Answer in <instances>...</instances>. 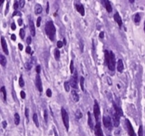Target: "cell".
<instances>
[{"mask_svg": "<svg viewBox=\"0 0 145 136\" xmlns=\"http://www.w3.org/2000/svg\"><path fill=\"white\" fill-rule=\"evenodd\" d=\"M19 85L21 87H23L24 85H25V82H24V79H23L22 76H20L19 77Z\"/></svg>", "mask_w": 145, "mask_h": 136, "instance_id": "cell-32", "label": "cell"}, {"mask_svg": "<svg viewBox=\"0 0 145 136\" xmlns=\"http://www.w3.org/2000/svg\"><path fill=\"white\" fill-rule=\"evenodd\" d=\"M125 125H126V129H127V132H128V134L130 136H137V134L135 133V132H134L133 130V127H132V125H131V122L128 120V119H126L125 120Z\"/></svg>", "mask_w": 145, "mask_h": 136, "instance_id": "cell-7", "label": "cell"}, {"mask_svg": "<svg viewBox=\"0 0 145 136\" xmlns=\"http://www.w3.org/2000/svg\"><path fill=\"white\" fill-rule=\"evenodd\" d=\"M20 96H21V98L22 99H25L26 98V93H25L24 91H21V93H20Z\"/></svg>", "mask_w": 145, "mask_h": 136, "instance_id": "cell-40", "label": "cell"}, {"mask_svg": "<svg viewBox=\"0 0 145 136\" xmlns=\"http://www.w3.org/2000/svg\"><path fill=\"white\" fill-rule=\"evenodd\" d=\"M4 1L5 0H1V4H3V3H4Z\"/></svg>", "mask_w": 145, "mask_h": 136, "instance_id": "cell-56", "label": "cell"}, {"mask_svg": "<svg viewBox=\"0 0 145 136\" xmlns=\"http://www.w3.org/2000/svg\"><path fill=\"white\" fill-rule=\"evenodd\" d=\"M144 32H145V22H144Z\"/></svg>", "mask_w": 145, "mask_h": 136, "instance_id": "cell-57", "label": "cell"}, {"mask_svg": "<svg viewBox=\"0 0 145 136\" xmlns=\"http://www.w3.org/2000/svg\"><path fill=\"white\" fill-rule=\"evenodd\" d=\"M1 93H2V95H3V99L6 102L7 101V91H6V87L5 86L1 87Z\"/></svg>", "mask_w": 145, "mask_h": 136, "instance_id": "cell-23", "label": "cell"}, {"mask_svg": "<svg viewBox=\"0 0 145 136\" xmlns=\"http://www.w3.org/2000/svg\"><path fill=\"white\" fill-rule=\"evenodd\" d=\"M138 136H143V127L141 125L139 127V131H138Z\"/></svg>", "mask_w": 145, "mask_h": 136, "instance_id": "cell-30", "label": "cell"}, {"mask_svg": "<svg viewBox=\"0 0 145 136\" xmlns=\"http://www.w3.org/2000/svg\"><path fill=\"white\" fill-rule=\"evenodd\" d=\"M35 85H36V88L38 89L39 92H42V91H43L42 80H41V77H40V75H39V74H36V76H35Z\"/></svg>", "mask_w": 145, "mask_h": 136, "instance_id": "cell-9", "label": "cell"}, {"mask_svg": "<svg viewBox=\"0 0 145 136\" xmlns=\"http://www.w3.org/2000/svg\"><path fill=\"white\" fill-rule=\"evenodd\" d=\"M26 54H30V53H31V47H30V46H27V47H26Z\"/></svg>", "mask_w": 145, "mask_h": 136, "instance_id": "cell-43", "label": "cell"}, {"mask_svg": "<svg viewBox=\"0 0 145 136\" xmlns=\"http://www.w3.org/2000/svg\"><path fill=\"white\" fill-rule=\"evenodd\" d=\"M95 134L96 136H104V132H103V130L101 128V122H96V125H95Z\"/></svg>", "mask_w": 145, "mask_h": 136, "instance_id": "cell-10", "label": "cell"}, {"mask_svg": "<svg viewBox=\"0 0 145 136\" xmlns=\"http://www.w3.org/2000/svg\"><path fill=\"white\" fill-rule=\"evenodd\" d=\"M113 18H114L115 22L118 24V26H119L120 27L123 26V20H122V17L120 16V15L118 14V13H115V14H114V15H113Z\"/></svg>", "mask_w": 145, "mask_h": 136, "instance_id": "cell-13", "label": "cell"}, {"mask_svg": "<svg viewBox=\"0 0 145 136\" xmlns=\"http://www.w3.org/2000/svg\"><path fill=\"white\" fill-rule=\"evenodd\" d=\"M123 61L122 59H119L118 62H117V70H118V72L119 73H122L123 71Z\"/></svg>", "mask_w": 145, "mask_h": 136, "instance_id": "cell-14", "label": "cell"}, {"mask_svg": "<svg viewBox=\"0 0 145 136\" xmlns=\"http://www.w3.org/2000/svg\"><path fill=\"white\" fill-rule=\"evenodd\" d=\"M29 1H30V0H29Z\"/></svg>", "mask_w": 145, "mask_h": 136, "instance_id": "cell-58", "label": "cell"}, {"mask_svg": "<svg viewBox=\"0 0 145 136\" xmlns=\"http://www.w3.org/2000/svg\"><path fill=\"white\" fill-rule=\"evenodd\" d=\"M61 115H62V119H63V122L64 127L66 129L67 131L69 130V116H68V113L67 111L64 108H62L61 109Z\"/></svg>", "mask_w": 145, "mask_h": 136, "instance_id": "cell-3", "label": "cell"}, {"mask_svg": "<svg viewBox=\"0 0 145 136\" xmlns=\"http://www.w3.org/2000/svg\"><path fill=\"white\" fill-rule=\"evenodd\" d=\"M1 45H2V49L4 51V53L6 54H8L9 52H8V48H7V44L5 40L4 37H1Z\"/></svg>", "mask_w": 145, "mask_h": 136, "instance_id": "cell-12", "label": "cell"}, {"mask_svg": "<svg viewBox=\"0 0 145 136\" xmlns=\"http://www.w3.org/2000/svg\"><path fill=\"white\" fill-rule=\"evenodd\" d=\"M82 117H83L82 112H81L80 110H77V111H76V113H75V118H76L77 120H80Z\"/></svg>", "mask_w": 145, "mask_h": 136, "instance_id": "cell-26", "label": "cell"}, {"mask_svg": "<svg viewBox=\"0 0 145 136\" xmlns=\"http://www.w3.org/2000/svg\"><path fill=\"white\" fill-rule=\"evenodd\" d=\"M70 71L72 74L75 73V66H74V61L73 60L71 61V63H70Z\"/></svg>", "mask_w": 145, "mask_h": 136, "instance_id": "cell-31", "label": "cell"}, {"mask_svg": "<svg viewBox=\"0 0 145 136\" xmlns=\"http://www.w3.org/2000/svg\"><path fill=\"white\" fill-rule=\"evenodd\" d=\"M11 39L13 40V41H15V39H16V37H15V34H12V35H11Z\"/></svg>", "mask_w": 145, "mask_h": 136, "instance_id": "cell-49", "label": "cell"}, {"mask_svg": "<svg viewBox=\"0 0 145 136\" xmlns=\"http://www.w3.org/2000/svg\"><path fill=\"white\" fill-rule=\"evenodd\" d=\"M25 113H26V120H27V121H29V109H28V108H26Z\"/></svg>", "mask_w": 145, "mask_h": 136, "instance_id": "cell-34", "label": "cell"}, {"mask_svg": "<svg viewBox=\"0 0 145 136\" xmlns=\"http://www.w3.org/2000/svg\"><path fill=\"white\" fill-rule=\"evenodd\" d=\"M104 55H105V63L107 64V67L109 68V70H111L112 72H113L115 70V64H116L114 54L112 53V51L105 50Z\"/></svg>", "mask_w": 145, "mask_h": 136, "instance_id": "cell-1", "label": "cell"}, {"mask_svg": "<svg viewBox=\"0 0 145 136\" xmlns=\"http://www.w3.org/2000/svg\"><path fill=\"white\" fill-rule=\"evenodd\" d=\"M8 7H9V6H8V4H7V8H6V14H7V13L8 12Z\"/></svg>", "mask_w": 145, "mask_h": 136, "instance_id": "cell-54", "label": "cell"}, {"mask_svg": "<svg viewBox=\"0 0 145 136\" xmlns=\"http://www.w3.org/2000/svg\"><path fill=\"white\" fill-rule=\"evenodd\" d=\"M14 120H15V124L18 125L19 122H20V116H19V114L17 113H15V115H14Z\"/></svg>", "mask_w": 145, "mask_h": 136, "instance_id": "cell-22", "label": "cell"}, {"mask_svg": "<svg viewBox=\"0 0 145 136\" xmlns=\"http://www.w3.org/2000/svg\"><path fill=\"white\" fill-rule=\"evenodd\" d=\"M88 125L91 129H94V125H93V119H92V115L91 113H88Z\"/></svg>", "mask_w": 145, "mask_h": 136, "instance_id": "cell-18", "label": "cell"}, {"mask_svg": "<svg viewBox=\"0 0 145 136\" xmlns=\"http://www.w3.org/2000/svg\"><path fill=\"white\" fill-rule=\"evenodd\" d=\"M100 106L98 104L97 101H94V104H93V114H94V118H95V121L99 122V117H100Z\"/></svg>", "mask_w": 145, "mask_h": 136, "instance_id": "cell-5", "label": "cell"}, {"mask_svg": "<svg viewBox=\"0 0 145 136\" xmlns=\"http://www.w3.org/2000/svg\"><path fill=\"white\" fill-rule=\"evenodd\" d=\"M13 15L15 16V15H21V13L20 12H17V11H15L14 12V14H13Z\"/></svg>", "mask_w": 145, "mask_h": 136, "instance_id": "cell-46", "label": "cell"}, {"mask_svg": "<svg viewBox=\"0 0 145 136\" xmlns=\"http://www.w3.org/2000/svg\"><path fill=\"white\" fill-rule=\"evenodd\" d=\"M63 42H61V41H58V43H57V48L59 49V48H62L63 46Z\"/></svg>", "mask_w": 145, "mask_h": 136, "instance_id": "cell-35", "label": "cell"}, {"mask_svg": "<svg viewBox=\"0 0 145 136\" xmlns=\"http://www.w3.org/2000/svg\"><path fill=\"white\" fill-rule=\"evenodd\" d=\"M113 108H114V110H115L117 113H119L120 114H121V116H123V112L122 111V109H121L120 107H118V106L116 105L115 103L113 104Z\"/></svg>", "mask_w": 145, "mask_h": 136, "instance_id": "cell-25", "label": "cell"}, {"mask_svg": "<svg viewBox=\"0 0 145 136\" xmlns=\"http://www.w3.org/2000/svg\"><path fill=\"white\" fill-rule=\"evenodd\" d=\"M120 118H121V114L113 109V112L112 113V119L114 127H118L120 125Z\"/></svg>", "mask_w": 145, "mask_h": 136, "instance_id": "cell-4", "label": "cell"}, {"mask_svg": "<svg viewBox=\"0 0 145 136\" xmlns=\"http://www.w3.org/2000/svg\"><path fill=\"white\" fill-rule=\"evenodd\" d=\"M70 87H72L71 86L70 82H65V83H64V90L66 91V92H69V91H70Z\"/></svg>", "mask_w": 145, "mask_h": 136, "instance_id": "cell-29", "label": "cell"}, {"mask_svg": "<svg viewBox=\"0 0 145 136\" xmlns=\"http://www.w3.org/2000/svg\"><path fill=\"white\" fill-rule=\"evenodd\" d=\"M70 83H71V86L73 87L75 90L78 89V75H77V73H75V74H74L73 78L70 80Z\"/></svg>", "mask_w": 145, "mask_h": 136, "instance_id": "cell-8", "label": "cell"}, {"mask_svg": "<svg viewBox=\"0 0 145 136\" xmlns=\"http://www.w3.org/2000/svg\"><path fill=\"white\" fill-rule=\"evenodd\" d=\"M18 7H19V3H18V2H16V1H15V3H14V9H15V11H16V10H17V8H18Z\"/></svg>", "mask_w": 145, "mask_h": 136, "instance_id": "cell-38", "label": "cell"}, {"mask_svg": "<svg viewBox=\"0 0 145 136\" xmlns=\"http://www.w3.org/2000/svg\"><path fill=\"white\" fill-rule=\"evenodd\" d=\"M7 58H6L3 54H1V55H0V64H1V65H2L3 67H5V66L7 65Z\"/></svg>", "mask_w": 145, "mask_h": 136, "instance_id": "cell-19", "label": "cell"}, {"mask_svg": "<svg viewBox=\"0 0 145 136\" xmlns=\"http://www.w3.org/2000/svg\"><path fill=\"white\" fill-rule=\"evenodd\" d=\"M45 32H46V34L48 35L49 39L51 41H54L55 38L56 29L52 21H48L46 23V25H45Z\"/></svg>", "mask_w": 145, "mask_h": 136, "instance_id": "cell-2", "label": "cell"}, {"mask_svg": "<svg viewBox=\"0 0 145 136\" xmlns=\"http://www.w3.org/2000/svg\"><path fill=\"white\" fill-rule=\"evenodd\" d=\"M75 7H76L77 11L80 13V15L83 16V15H84V7H83V5H76Z\"/></svg>", "mask_w": 145, "mask_h": 136, "instance_id": "cell-16", "label": "cell"}, {"mask_svg": "<svg viewBox=\"0 0 145 136\" xmlns=\"http://www.w3.org/2000/svg\"><path fill=\"white\" fill-rule=\"evenodd\" d=\"M46 13H47V14L49 13V3L46 4Z\"/></svg>", "mask_w": 145, "mask_h": 136, "instance_id": "cell-50", "label": "cell"}, {"mask_svg": "<svg viewBox=\"0 0 145 136\" xmlns=\"http://www.w3.org/2000/svg\"><path fill=\"white\" fill-rule=\"evenodd\" d=\"M80 86L82 91H84V78L83 77H80Z\"/></svg>", "mask_w": 145, "mask_h": 136, "instance_id": "cell-27", "label": "cell"}, {"mask_svg": "<svg viewBox=\"0 0 145 136\" xmlns=\"http://www.w3.org/2000/svg\"><path fill=\"white\" fill-rule=\"evenodd\" d=\"M2 125H3V128H7V122L6 121H3V122H2Z\"/></svg>", "mask_w": 145, "mask_h": 136, "instance_id": "cell-44", "label": "cell"}, {"mask_svg": "<svg viewBox=\"0 0 145 136\" xmlns=\"http://www.w3.org/2000/svg\"><path fill=\"white\" fill-rule=\"evenodd\" d=\"M42 11H43V7H41V5H35V13L36 14V15H39V14H41Z\"/></svg>", "mask_w": 145, "mask_h": 136, "instance_id": "cell-17", "label": "cell"}, {"mask_svg": "<svg viewBox=\"0 0 145 136\" xmlns=\"http://www.w3.org/2000/svg\"><path fill=\"white\" fill-rule=\"evenodd\" d=\"M31 67H32V65H31V63H29V64L27 63V64H26V68L27 69V70H30V69H31Z\"/></svg>", "mask_w": 145, "mask_h": 136, "instance_id": "cell-42", "label": "cell"}, {"mask_svg": "<svg viewBox=\"0 0 145 136\" xmlns=\"http://www.w3.org/2000/svg\"><path fill=\"white\" fill-rule=\"evenodd\" d=\"M41 20H42L41 17H38L37 18V22H36V27H39L41 26Z\"/></svg>", "mask_w": 145, "mask_h": 136, "instance_id": "cell-39", "label": "cell"}, {"mask_svg": "<svg viewBox=\"0 0 145 136\" xmlns=\"http://www.w3.org/2000/svg\"><path fill=\"white\" fill-rule=\"evenodd\" d=\"M40 70H41V67H40V65H36V68H35V71L37 74H40Z\"/></svg>", "mask_w": 145, "mask_h": 136, "instance_id": "cell-41", "label": "cell"}, {"mask_svg": "<svg viewBox=\"0 0 145 136\" xmlns=\"http://www.w3.org/2000/svg\"><path fill=\"white\" fill-rule=\"evenodd\" d=\"M72 97H73V100L75 102H77L79 101V95L76 93V91H73L72 92Z\"/></svg>", "mask_w": 145, "mask_h": 136, "instance_id": "cell-20", "label": "cell"}, {"mask_svg": "<svg viewBox=\"0 0 145 136\" xmlns=\"http://www.w3.org/2000/svg\"><path fill=\"white\" fill-rule=\"evenodd\" d=\"M102 2H103V4H104L106 11H107L108 13H111V12L112 11V7L111 3H110V1H109V0H102Z\"/></svg>", "mask_w": 145, "mask_h": 136, "instance_id": "cell-11", "label": "cell"}, {"mask_svg": "<svg viewBox=\"0 0 145 136\" xmlns=\"http://www.w3.org/2000/svg\"><path fill=\"white\" fill-rule=\"evenodd\" d=\"M29 28H30V32H31V35H32V36H35V24H34V22L32 20L30 21Z\"/></svg>", "mask_w": 145, "mask_h": 136, "instance_id": "cell-15", "label": "cell"}, {"mask_svg": "<svg viewBox=\"0 0 145 136\" xmlns=\"http://www.w3.org/2000/svg\"><path fill=\"white\" fill-rule=\"evenodd\" d=\"M33 121L34 122H35V126L36 127H39V122H38V116H37V114L35 113H34V115H33Z\"/></svg>", "mask_w": 145, "mask_h": 136, "instance_id": "cell-21", "label": "cell"}, {"mask_svg": "<svg viewBox=\"0 0 145 136\" xmlns=\"http://www.w3.org/2000/svg\"><path fill=\"white\" fill-rule=\"evenodd\" d=\"M19 34H20V37L22 38V39H24V38H25V34H26L25 30H24V29H21L20 32H19Z\"/></svg>", "mask_w": 145, "mask_h": 136, "instance_id": "cell-33", "label": "cell"}, {"mask_svg": "<svg viewBox=\"0 0 145 136\" xmlns=\"http://www.w3.org/2000/svg\"><path fill=\"white\" fill-rule=\"evenodd\" d=\"M134 22H135L136 25H138L139 23L141 22V15L140 14H136L134 15Z\"/></svg>", "mask_w": 145, "mask_h": 136, "instance_id": "cell-24", "label": "cell"}, {"mask_svg": "<svg viewBox=\"0 0 145 136\" xmlns=\"http://www.w3.org/2000/svg\"><path fill=\"white\" fill-rule=\"evenodd\" d=\"M31 41H32V39H31V37H30V36L27 38V39H26V42H27V44H28V45H29L30 43H31Z\"/></svg>", "mask_w": 145, "mask_h": 136, "instance_id": "cell-48", "label": "cell"}, {"mask_svg": "<svg viewBox=\"0 0 145 136\" xmlns=\"http://www.w3.org/2000/svg\"><path fill=\"white\" fill-rule=\"evenodd\" d=\"M15 27H15V23H13V24L11 25V29L12 30H15Z\"/></svg>", "mask_w": 145, "mask_h": 136, "instance_id": "cell-47", "label": "cell"}, {"mask_svg": "<svg viewBox=\"0 0 145 136\" xmlns=\"http://www.w3.org/2000/svg\"><path fill=\"white\" fill-rule=\"evenodd\" d=\"M19 7L22 8L25 7V0H19Z\"/></svg>", "mask_w": 145, "mask_h": 136, "instance_id": "cell-36", "label": "cell"}, {"mask_svg": "<svg viewBox=\"0 0 145 136\" xmlns=\"http://www.w3.org/2000/svg\"><path fill=\"white\" fill-rule=\"evenodd\" d=\"M103 123H104V125L106 128L110 129V130L112 128V125H113L112 119H111L109 116H104L103 117Z\"/></svg>", "mask_w": 145, "mask_h": 136, "instance_id": "cell-6", "label": "cell"}, {"mask_svg": "<svg viewBox=\"0 0 145 136\" xmlns=\"http://www.w3.org/2000/svg\"><path fill=\"white\" fill-rule=\"evenodd\" d=\"M55 58L56 61H58L60 59V51L58 50V48H56L55 50Z\"/></svg>", "mask_w": 145, "mask_h": 136, "instance_id": "cell-28", "label": "cell"}, {"mask_svg": "<svg viewBox=\"0 0 145 136\" xmlns=\"http://www.w3.org/2000/svg\"><path fill=\"white\" fill-rule=\"evenodd\" d=\"M104 32H102V33H100V38L102 39V38H104Z\"/></svg>", "mask_w": 145, "mask_h": 136, "instance_id": "cell-52", "label": "cell"}, {"mask_svg": "<svg viewBox=\"0 0 145 136\" xmlns=\"http://www.w3.org/2000/svg\"><path fill=\"white\" fill-rule=\"evenodd\" d=\"M129 2H130V3H131V4H132V3H134V2H135V0H129Z\"/></svg>", "mask_w": 145, "mask_h": 136, "instance_id": "cell-55", "label": "cell"}, {"mask_svg": "<svg viewBox=\"0 0 145 136\" xmlns=\"http://www.w3.org/2000/svg\"><path fill=\"white\" fill-rule=\"evenodd\" d=\"M22 24H23V20H22V19H19V20H18V25H19V26H21Z\"/></svg>", "mask_w": 145, "mask_h": 136, "instance_id": "cell-53", "label": "cell"}, {"mask_svg": "<svg viewBox=\"0 0 145 136\" xmlns=\"http://www.w3.org/2000/svg\"><path fill=\"white\" fill-rule=\"evenodd\" d=\"M18 48L20 50H22L23 49V45L22 44H18Z\"/></svg>", "mask_w": 145, "mask_h": 136, "instance_id": "cell-51", "label": "cell"}, {"mask_svg": "<svg viewBox=\"0 0 145 136\" xmlns=\"http://www.w3.org/2000/svg\"><path fill=\"white\" fill-rule=\"evenodd\" d=\"M46 95H47L48 97H51V96H52V91H51V89H47V90H46Z\"/></svg>", "mask_w": 145, "mask_h": 136, "instance_id": "cell-37", "label": "cell"}, {"mask_svg": "<svg viewBox=\"0 0 145 136\" xmlns=\"http://www.w3.org/2000/svg\"><path fill=\"white\" fill-rule=\"evenodd\" d=\"M44 113H45V122H47V112L45 111Z\"/></svg>", "mask_w": 145, "mask_h": 136, "instance_id": "cell-45", "label": "cell"}]
</instances>
